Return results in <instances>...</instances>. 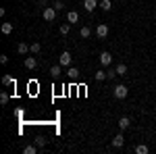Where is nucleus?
Returning <instances> with one entry per match:
<instances>
[{
	"mask_svg": "<svg viewBox=\"0 0 156 154\" xmlns=\"http://www.w3.org/2000/svg\"><path fill=\"white\" fill-rule=\"evenodd\" d=\"M112 94H115V98H119V100H123V98H127V94H129V88H127L125 83H119V85H115Z\"/></svg>",
	"mask_w": 156,
	"mask_h": 154,
	"instance_id": "obj_1",
	"label": "nucleus"
},
{
	"mask_svg": "<svg viewBox=\"0 0 156 154\" xmlns=\"http://www.w3.org/2000/svg\"><path fill=\"white\" fill-rule=\"evenodd\" d=\"M56 9H54V6H46V9H44V11H42V17H44V21H54V19H56Z\"/></svg>",
	"mask_w": 156,
	"mask_h": 154,
	"instance_id": "obj_2",
	"label": "nucleus"
},
{
	"mask_svg": "<svg viewBox=\"0 0 156 154\" xmlns=\"http://www.w3.org/2000/svg\"><path fill=\"white\" fill-rule=\"evenodd\" d=\"M71 60H73V56L65 50V52L58 56V65H62V67H71Z\"/></svg>",
	"mask_w": 156,
	"mask_h": 154,
	"instance_id": "obj_3",
	"label": "nucleus"
},
{
	"mask_svg": "<svg viewBox=\"0 0 156 154\" xmlns=\"http://www.w3.org/2000/svg\"><path fill=\"white\" fill-rule=\"evenodd\" d=\"M96 36L104 40V38L108 36V25H104V23H100V25H98V27H96Z\"/></svg>",
	"mask_w": 156,
	"mask_h": 154,
	"instance_id": "obj_4",
	"label": "nucleus"
},
{
	"mask_svg": "<svg viewBox=\"0 0 156 154\" xmlns=\"http://www.w3.org/2000/svg\"><path fill=\"white\" fill-rule=\"evenodd\" d=\"M100 63H102V65H104V67H108V65H110V63H112V54H110V52H106V50H104V52H102V54H100Z\"/></svg>",
	"mask_w": 156,
	"mask_h": 154,
	"instance_id": "obj_5",
	"label": "nucleus"
},
{
	"mask_svg": "<svg viewBox=\"0 0 156 154\" xmlns=\"http://www.w3.org/2000/svg\"><path fill=\"white\" fill-rule=\"evenodd\" d=\"M125 144V138H123V133H117L115 138H112V148H121Z\"/></svg>",
	"mask_w": 156,
	"mask_h": 154,
	"instance_id": "obj_6",
	"label": "nucleus"
},
{
	"mask_svg": "<svg viewBox=\"0 0 156 154\" xmlns=\"http://www.w3.org/2000/svg\"><path fill=\"white\" fill-rule=\"evenodd\" d=\"M23 65H25V69H29V71H31V69H36V67H37V60L34 59V56H27Z\"/></svg>",
	"mask_w": 156,
	"mask_h": 154,
	"instance_id": "obj_7",
	"label": "nucleus"
},
{
	"mask_svg": "<svg viewBox=\"0 0 156 154\" xmlns=\"http://www.w3.org/2000/svg\"><path fill=\"white\" fill-rule=\"evenodd\" d=\"M129 125H131V121H129V117H121V119H119V129H121V131L129 129Z\"/></svg>",
	"mask_w": 156,
	"mask_h": 154,
	"instance_id": "obj_8",
	"label": "nucleus"
},
{
	"mask_svg": "<svg viewBox=\"0 0 156 154\" xmlns=\"http://www.w3.org/2000/svg\"><path fill=\"white\" fill-rule=\"evenodd\" d=\"M60 73H62V65H54V67H50V75H52L54 79H58Z\"/></svg>",
	"mask_w": 156,
	"mask_h": 154,
	"instance_id": "obj_9",
	"label": "nucleus"
},
{
	"mask_svg": "<svg viewBox=\"0 0 156 154\" xmlns=\"http://www.w3.org/2000/svg\"><path fill=\"white\" fill-rule=\"evenodd\" d=\"M96 6H100V4H96V0H83V9H85L87 13H92Z\"/></svg>",
	"mask_w": 156,
	"mask_h": 154,
	"instance_id": "obj_10",
	"label": "nucleus"
},
{
	"mask_svg": "<svg viewBox=\"0 0 156 154\" xmlns=\"http://www.w3.org/2000/svg\"><path fill=\"white\" fill-rule=\"evenodd\" d=\"M17 52H19V54H27V52H31V46H27V44L21 42V44L17 46Z\"/></svg>",
	"mask_w": 156,
	"mask_h": 154,
	"instance_id": "obj_11",
	"label": "nucleus"
},
{
	"mask_svg": "<svg viewBox=\"0 0 156 154\" xmlns=\"http://www.w3.org/2000/svg\"><path fill=\"white\" fill-rule=\"evenodd\" d=\"M79 36H81V38H90V36H92V29H90L87 25H83V27L79 29Z\"/></svg>",
	"mask_w": 156,
	"mask_h": 154,
	"instance_id": "obj_12",
	"label": "nucleus"
},
{
	"mask_svg": "<svg viewBox=\"0 0 156 154\" xmlns=\"http://www.w3.org/2000/svg\"><path fill=\"white\" fill-rule=\"evenodd\" d=\"M115 71H117V75H127V65H125V63H121V65H117V69H115Z\"/></svg>",
	"mask_w": 156,
	"mask_h": 154,
	"instance_id": "obj_13",
	"label": "nucleus"
},
{
	"mask_svg": "<svg viewBox=\"0 0 156 154\" xmlns=\"http://www.w3.org/2000/svg\"><path fill=\"white\" fill-rule=\"evenodd\" d=\"M2 85H6V88H11V85H15V79H12L11 75H4V77H2Z\"/></svg>",
	"mask_w": 156,
	"mask_h": 154,
	"instance_id": "obj_14",
	"label": "nucleus"
},
{
	"mask_svg": "<svg viewBox=\"0 0 156 154\" xmlns=\"http://www.w3.org/2000/svg\"><path fill=\"white\" fill-rule=\"evenodd\" d=\"M148 150H150V148H148L146 144H140V146H135V154H148Z\"/></svg>",
	"mask_w": 156,
	"mask_h": 154,
	"instance_id": "obj_15",
	"label": "nucleus"
},
{
	"mask_svg": "<svg viewBox=\"0 0 156 154\" xmlns=\"http://www.w3.org/2000/svg\"><path fill=\"white\" fill-rule=\"evenodd\" d=\"M67 75H69L71 79H77V77H79V69H75V67H69V71H67Z\"/></svg>",
	"mask_w": 156,
	"mask_h": 154,
	"instance_id": "obj_16",
	"label": "nucleus"
},
{
	"mask_svg": "<svg viewBox=\"0 0 156 154\" xmlns=\"http://www.w3.org/2000/svg\"><path fill=\"white\" fill-rule=\"evenodd\" d=\"M100 9L108 13L110 9H112V2H110V0H102V2H100Z\"/></svg>",
	"mask_w": 156,
	"mask_h": 154,
	"instance_id": "obj_17",
	"label": "nucleus"
},
{
	"mask_svg": "<svg viewBox=\"0 0 156 154\" xmlns=\"http://www.w3.org/2000/svg\"><path fill=\"white\" fill-rule=\"evenodd\" d=\"M77 19H79V15H77L75 11H71L69 15H67V21H69V23H77Z\"/></svg>",
	"mask_w": 156,
	"mask_h": 154,
	"instance_id": "obj_18",
	"label": "nucleus"
},
{
	"mask_svg": "<svg viewBox=\"0 0 156 154\" xmlns=\"http://www.w3.org/2000/svg\"><path fill=\"white\" fill-rule=\"evenodd\" d=\"M2 34H4V36L12 34V23H2Z\"/></svg>",
	"mask_w": 156,
	"mask_h": 154,
	"instance_id": "obj_19",
	"label": "nucleus"
},
{
	"mask_svg": "<svg viewBox=\"0 0 156 154\" xmlns=\"http://www.w3.org/2000/svg\"><path fill=\"white\" fill-rule=\"evenodd\" d=\"M36 146L37 148H44V146H46V138H44V135H37L36 138Z\"/></svg>",
	"mask_w": 156,
	"mask_h": 154,
	"instance_id": "obj_20",
	"label": "nucleus"
},
{
	"mask_svg": "<svg viewBox=\"0 0 156 154\" xmlns=\"http://www.w3.org/2000/svg\"><path fill=\"white\" fill-rule=\"evenodd\" d=\"M71 31V23H65V25H60V36H67Z\"/></svg>",
	"mask_w": 156,
	"mask_h": 154,
	"instance_id": "obj_21",
	"label": "nucleus"
},
{
	"mask_svg": "<svg viewBox=\"0 0 156 154\" xmlns=\"http://www.w3.org/2000/svg\"><path fill=\"white\" fill-rule=\"evenodd\" d=\"M23 152H25V154H36V152H37V146H25Z\"/></svg>",
	"mask_w": 156,
	"mask_h": 154,
	"instance_id": "obj_22",
	"label": "nucleus"
},
{
	"mask_svg": "<svg viewBox=\"0 0 156 154\" xmlns=\"http://www.w3.org/2000/svg\"><path fill=\"white\" fill-rule=\"evenodd\" d=\"M106 77H108L106 71H96V79H98V81H104Z\"/></svg>",
	"mask_w": 156,
	"mask_h": 154,
	"instance_id": "obj_23",
	"label": "nucleus"
},
{
	"mask_svg": "<svg viewBox=\"0 0 156 154\" xmlns=\"http://www.w3.org/2000/svg\"><path fill=\"white\" fill-rule=\"evenodd\" d=\"M40 50H42V46H40V44H31V54H37V52H40Z\"/></svg>",
	"mask_w": 156,
	"mask_h": 154,
	"instance_id": "obj_24",
	"label": "nucleus"
},
{
	"mask_svg": "<svg viewBox=\"0 0 156 154\" xmlns=\"http://www.w3.org/2000/svg\"><path fill=\"white\" fill-rule=\"evenodd\" d=\"M6 102H9V94L2 92V94H0V104H6Z\"/></svg>",
	"mask_w": 156,
	"mask_h": 154,
	"instance_id": "obj_25",
	"label": "nucleus"
},
{
	"mask_svg": "<svg viewBox=\"0 0 156 154\" xmlns=\"http://www.w3.org/2000/svg\"><path fill=\"white\" fill-rule=\"evenodd\" d=\"M54 9H56V11H62V9H65V4H62L60 0H56V2H54Z\"/></svg>",
	"mask_w": 156,
	"mask_h": 154,
	"instance_id": "obj_26",
	"label": "nucleus"
},
{
	"mask_svg": "<svg viewBox=\"0 0 156 154\" xmlns=\"http://www.w3.org/2000/svg\"><path fill=\"white\" fill-rule=\"evenodd\" d=\"M106 75H108V79H112V77L117 75V71H106Z\"/></svg>",
	"mask_w": 156,
	"mask_h": 154,
	"instance_id": "obj_27",
	"label": "nucleus"
}]
</instances>
